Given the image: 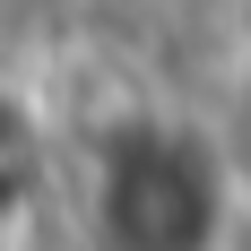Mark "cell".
<instances>
[{"mask_svg": "<svg viewBox=\"0 0 251 251\" xmlns=\"http://www.w3.org/2000/svg\"><path fill=\"white\" fill-rule=\"evenodd\" d=\"M104 243L113 251H208L217 243V174L191 139L139 130L104 156Z\"/></svg>", "mask_w": 251, "mask_h": 251, "instance_id": "6da1fadb", "label": "cell"}, {"mask_svg": "<svg viewBox=\"0 0 251 251\" xmlns=\"http://www.w3.org/2000/svg\"><path fill=\"white\" fill-rule=\"evenodd\" d=\"M243 156H251V104H243Z\"/></svg>", "mask_w": 251, "mask_h": 251, "instance_id": "7a4b0ae2", "label": "cell"}]
</instances>
